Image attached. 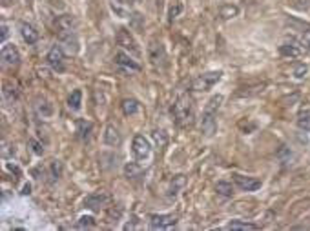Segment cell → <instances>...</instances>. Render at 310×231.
I'll list each match as a JSON object with an SVG mask.
<instances>
[{
  "instance_id": "obj_19",
  "label": "cell",
  "mask_w": 310,
  "mask_h": 231,
  "mask_svg": "<svg viewBox=\"0 0 310 231\" xmlns=\"http://www.w3.org/2000/svg\"><path fill=\"white\" fill-rule=\"evenodd\" d=\"M121 107H123V113L126 117H131V115L139 113V102L135 98H124Z\"/></svg>"
},
{
  "instance_id": "obj_5",
  "label": "cell",
  "mask_w": 310,
  "mask_h": 231,
  "mask_svg": "<svg viewBox=\"0 0 310 231\" xmlns=\"http://www.w3.org/2000/svg\"><path fill=\"white\" fill-rule=\"evenodd\" d=\"M177 224L175 215H152L150 219V228L152 230H170Z\"/></svg>"
},
{
  "instance_id": "obj_22",
  "label": "cell",
  "mask_w": 310,
  "mask_h": 231,
  "mask_svg": "<svg viewBox=\"0 0 310 231\" xmlns=\"http://www.w3.org/2000/svg\"><path fill=\"white\" fill-rule=\"evenodd\" d=\"M298 128L301 131H310V109H305L298 115Z\"/></svg>"
},
{
  "instance_id": "obj_31",
  "label": "cell",
  "mask_w": 310,
  "mask_h": 231,
  "mask_svg": "<svg viewBox=\"0 0 310 231\" xmlns=\"http://www.w3.org/2000/svg\"><path fill=\"white\" fill-rule=\"evenodd\" d=\"M2 33H0V44H4L6 42V39H7V35H9V29H7V26L6 24H2Z\"/></svg>"
},
{
  "instance_id": "obj_17",
  "label": "cell",
  "mask_w": 310,
  "mask_h": 231,
  "mask_svg": "<svg viewBox=\"0 0 310 231\" xmlns=\"http://www.w3.org/2000/svg\"><path fill=\"white\" fill-rule=\"evenodd\" d=\"M61 40L69 53H77L79 51V42H77L75 31H71V33H61Z\"/></svg>"
},
{
  "instance_id": "obj_34",
  "label": "cell",
  "mask_w": 310,
  "mask_h": 231,
  "mask_svg": "<svg viewBox=\"0 0 310 231\" xmlns=\"http://www.w3.org/2000/svg\"><path fill=\"white\" fill-rule=\"evenodd\" d=\"M179 11H181V6H177V7H175V9H174V7H172V11H170V17L174 18V15H177V13H179Z\"/></svg>"
},
{
  "instance_id": "obj_12",
  "label": "cell",
  "mask_w": 310,
  "mask_h": 231,
  "mask_svg": "<svg viewBox=\"0 0 310 231\" xmlns=\"http://www.w3.org/2000/svg\"><path fill=\"white\" fill-rule=\"evenodd\" d=\"M301 46H298L294 40H290V42H283L281 46H279V53H281L283 56H287V58H298L299 55H301Z\"/></svg>"
},
{
  "instance_id": "obj_1",
  "label": "cell",
  "mask_w": 310,
  "mask_h": 231,
  "mask_svg": "<svg viewBox=\"0 0 310 231\" xmlns=\"http://www.w3.org/2000/svg\"><path fill=\"white\" fill-rule=\"evenodd\" d=\"M172 117H174L177 126H188L193 120V106L188 95H183L177 98L174 106H172Z\"/></svg>"
},
{
  "instance_id": "obj_4",
  "label": "cell",
  "mask_w": 310,
  "mask_h": 231,
  "mask_svg": "<svg viewBox=\"0 0 310 231\" xmlns=\"http://www.w3.org/2000/svg\"><path fill=\"white\" fill-rule=\"evenodd\" d=\"M221 77H223V73L221 71H210V73H204L201 75L199 79L193 80V90L195 91H208L214 88V84H217L221 80Z\"/></svg>"
},
{
  "instance_id": "obj_3",
  "label": "cell",
  "mask_w": 310,
  "mask_h": 231,
  "mask_svg": "<svg viewBox=\"0 0 310 231\" xmlns=\"http://www.w3.org/2000/svg\"><path fill=\"white\" fill-rule=\"evenodd\" d=\"M117 44L123 47V49L126 51H130L131 55H141V49H139V46H137L135 39H133V35L130 33V29H126V28H121L117 31Z\"/></svg>"
},
{
  "instance_id": "obj_28",
  "label": "cell",
  "mask_w": 310,
  "mask_h": 231,
  "mask_svg": "<svg viewBox=\"0 0 310 231\" xmlns=\"http://www.w3.org/2000/svg\"><path fill=\"white\" fill-rule=\"evenodd\" d=\"M307 73H309V68L301 64V66H298V68H296V71H294V77H296V79H303Z\"/></svg>"
},
{
  "instance_id": "obj_7",
  "label": "cell",
  "mask_w": 310,
  "mask_h": 231,
  "mask_svg": "<svg viewBox=\"0 0 310 231\" xmlns=\"http://www.w3.org/2000/svg\"><path fill=\"white\" fill-rule=\"evenodd\" d=\"M0 58H2V64L4 66H17L20 62V53L13 44L2 46V51H0Z\"/></svg>"
},
{
  "instance_id": "obj_24",
  "label": "cell",
  "mask_w": 310,
  "mask_h": 231,
  "mask_svg": "<svg viewBox=\"0 0 310 231\" xmlns=\"http://www.w3.org/2000/svg\"><path fill=\"white\" fill-rule=\"evenodd\" d=\"M215 191L219 193V195H223V197H232L234 195V186H232L230 182L221 181L215 184Z\"/></svg>"
},
{
  "instance_id": "obj_16",
  "label": "cell",
  "mask_w": 310,
  "mask_h": 231,
  "mask_svg": "<svg viewBox=\"0 0 310 231\" xmlns=\"http://www.w3.org/2000/svg\"><path fill=\"white\" fill-rule=\"evenodd\" d=\"M57 28L61 29V33H71L75 29V18L71 15H62L57 20Z\"/></svg>"
},
{
  "instance_id": "obj_20",
  "label": "cell",
  "mask_w": 310,
  "mask_h": 231,
  "mask_svg": "<svg viewBox=\"0 0 310 231\" xmlns=\"http://www.w3.org/2000/svg\"><path fill=\"white\" fill-rule=\"evenodd\" d=\"M80 104H82V91L73 90L71 91V95L68 96V107L69 109H73V111H79Z\"/></svg>"
},
{
  "instance_id": "obj_10",
  "label": "cell",
  "mask_w": 310,
  "mask_h": 231,
  "mask_svg": "<svg viewBox=\"0 0 310 231\" xmlns=\"http://www.w3.org/2000/svg\"><path fill=\"white\" fill-rule=\"evenodd\" d=\"M108 200H110V197H108L106 193L97 191V193H93V195H90V197H86L84 206L86 208L93 209V211H101V208L108 202Z\"/></svg>"
},
{
  "instance_id": "obj_15",
  "label": "cell",
  "mask_w": 310,
  "mask_h": 231,
  "mask_svg": "<svg viewBox=\"0 0 310 231\" xmlns=\"http://www.w3.org/2000/svg\"><path fill=\"white\" fill-rule=\"evenodd\" d=\"M20 35H22L24 42H28V44H35V42L39 40V31H37L31 24H26V22L20 24Z\"/></svg>"
},
{
  "instance_id": "obj_32",
  "label": "cell",
  "mask_w": 310,
  "mask_h": 231,
  "mask_svg": "<svg viewBox=\"0 0 310 231\" xmlns=\"http://www.w3.org/2000/svg\"><path fill=\"white\" fill-rule=\"evenodd\" d=\"M112 9H113V13H117V15H121L123 18H126L128 15H126V11H124L123 7H119L117 4H112Z\"/></svg>"
},
{
  "instance_id": "obj_33",
  "label": "cell",
  "mask_w": 310,
  "mask_h": 231,
  "mask_svg": "<svg viewBox=\"0 0 310 231\" xmlns=\"http://www.w3.org/2000/svg\"><path fill=\"white\" fill-rule=\"evenodd\" d=\"M31 146H33V149H35V153H37V155H40V153H42L40 146H39V144H37V142H35V140H31Z\"/></svg>"
},
{
  "instance_id": "obj_18",
  "label": "cell",
  "mask_w": 310,
  "mask_h": 231,
  "mask_svg": "<svg viewBox=\"0 0 310 231\" xmlns=\"http://www.w3.org/2000/svg\"><path fill=\"white\" fill-rule=\"evenodd\" d=\"M228 230L232 231H255L259 230L257 224H252V222H245V220H232L230 224L226 226Z\"/></svg>"
},
{
  "instance_id": "obj_6",
  "label": "cell",
  "mask_w": 310,
  "mask_h": 231,
  "mask_svg": "<svg viewBox=\"0 0 310 231\" xmlns=\"http://www.w3.org/2000/svg\"><path fill=\"white\" fill-rule=\"evenodd\" d=\"M234 182H236V186L243 191H257L261 186H263V182L259 179H254V177H243V175H234Z\"/></svg>"
},
{
  "instance_id": "obj_26",
  "label": "cell",
  "mask_w": 310,
  "mask_h": 231,
  "mask_svg": "<svg viewBox=\"0 0 310 231\" xmlns=\"http://www.w3.org/2000/svg\"><path fill=\"white\" fill-rule=\"evenodd\" d=\"M221 102H223V96L221 95H215V96H212L208 100V104L204 106V111H208V113H217V109H219V106H221Z\"/></svg>"
},
{
  "instance_id": "obj_13",
  "label": "cell",
  "mask_w": 310,
  "mask_h": 231,
  "mask_svg": "<svg viewBox=\"0 0 310 231\" xmlns=\"http://www.w3.org/2000/svg\"><path fill=\"white\" fill-rule=\"evenodd\" d=\"M104 142L112 147H117L121 144V133H119V130L113 124L106 126V130H104Z\"/></svg>"
},
{
  "instance_id": "obj_30",
  "label": "cell",
  "mask_w": 310,
  "mask_h": 231,
  "mask_svg": "<svg viewBox=\"0 0 310 231\" xmlns=\"http://www.w3.org/2000/svg\"><path fill=\"white\" fill-rule=\"evenodd\" d=\"M51 171H53V177L59 179V175H61V164H59V160H53V162H51Z\"/></svg>"
},
{
  "instance_id": "obj_35",
  "label": "cell",
  "mask_w": 310,
  "mask_h": 231,
  "mask_svg": "<svg viewBox=\"0 0 310 231\" xmlns=\"http://www.w3.org/2000/svg\"><path fill=\"white\" fill-rule=\"evenodd\" d=\"M29 189H31V186H29V184H28V186H24V195H29Z\"/></svg>"
},
{
  "instance_id": "obj_36",
  "label": "cell",
  "mask_w": 310,
  "mask_h": 231,
  "mask_svg": "<svg viewBox=\"0 0 310 231\" xmlns=\"http://www.w3.org/2000/svg\"><path fill=\"white\" fill-rule=\"evenodd\" d=\"M130 4H139V2H142V0H128Z\"/></svg>"
},
{
  "instance_id": "obj_2",
  "label": "cell",
  "mask_w": 310,
  "mask_h": 231,
  "mask_svg": "<svg viewBox=\"0 0 310 231\" xmlns=\"http://www.w3.org/2000/svg\"><path fill=\"white\" fill-rule=\"evenodd\" d=\"M131 151L135 155L137 162L142 164L144 160H148V158L152 157V144L142 135H135L133 137V142H131Z\"/></svg>"
},
{
  "instance_id": "obj_14",
  "label": "cell",
  "mask_w": 310,
  "mask_h": 231,
  "mask_svg": "<svg viewBox=\"0 0 310 231\" xmlns=\"http://www.w3.org/2000/svg\"><path fill=\"white\" fill-rule=\"evenodd\" d=\"M150 58H152V62L155 64V66L164 64V60H166V53H164L163 44L152 42V46H150Z\"/></svg>"
},
{
  "instance_id": "obj_8",
  "label": "cell",
  "mask_w": 310,
  "mask_h": 231,
  "mask_svg": "<svg viewBox=\"0 0 310 231\" xmlns=\"http://www.w3.org/2000/svg\"><path fill=\"white\" fill-rule=\"evenodd\" d=\"M46 60L48 64L51 66V69H55V71H62L64 69V51H62L61 46H53L46 56Z\"/></svg>"
},
{
  "instance_id": "obj_23",
  "label": "cell",
  "mask_w": 310,
  "mask_h": 231,
  "mask_svg": "<svg viewBox=\"0 0 310 231\" xmlns=\"http://www.w3.org/2000/svg\"><path fill=\"white\" fill-rule=\"evenodd\" d=\"M141 173H142V169L139 164L130 162L124 166V175L128 177V179H137V177H141Z\"/></svg>"
},
{
  "instance_id": "obj_11",
  "label": "cell",
  "mask_w": 310,
  "mask_h": 231,
  "mask_svg": "<svg viewBox=\"0 0 310 231\" xmlns=\"http://www.w3.org/2000/svg\"><path fill=\"white\" fill-rule=\"evenodd\" d=\"M215 115L217 113H208L203 111V122H201V130H203L204 135H214L215 128H217V122H215Z\"/></svg>"
},
{
  "instance_id": "obj_29",
  "label": "cell",
  "mask_w": 310,
  "mask_h": 231,
  "mask_svg": "<svg viewBox=\"0 0 310 231\" xmlns=\"http://www.w3.org/2000/svg\"><path fill=\"white\" fill-rule=\"evenodd\" d=\"M301 44H303L305 51H309L310 53V31H305L303 37H301Z\"/></svg>"
},
{
  "instance_id": "obj_9",
  "label": "cell",
  "mask_w": 310,
  "mask_h": 231,
  "mask_svg": "<svg viewBox=\"0 0 310 231\" xmlns=\"http://www.w3.org/2000/svg\"><path fill=\"white\" fill-rule=\"evenodd\" d=\"M115 64H117L123 71H128V73H130V71H139V69H141V66H139L130 55H126V53H123V51L115 53Z\"/></svg>"
},
{
  "instance_id": "obj_21",
  "label": "cell",
  "mask_w": 310,
  "mask_h": 231,
  "mask_svg": "<svg viewBox=\"0 0 310 231\" xmlns=\"http://www.w3.org/2000/svg\"><path fill=\"white\" fill-rule=\"evenodd\" d=\"M237 13H239V7H237V6H232V4H225V6L219 7V17L225 18V20L237 17Z\"/></svg>"
},
{
  "instance_id": "obj_27",
  "label": "cell",
  "mask_w": 310,
  "mask_h": 231,
  "mask_svg": "<svg viewBox=\"0 0 310 231\" xmlns=\"http://www.w3.org/2000/svg\"><path fill=\"white\" fill-rule=\"evenodd\" d=\"M77 228L79 230H86V228H95V219L90 217V215H84V217H80L79 222H77Z\"/></svg>"
},
{
  "instance_id": "obj_25",
  "label": "cell",
  "mask_w": 310,
  "mask_h": 231,
  "mask_svg": "<svg viewBox=\"0 0 310 231\" xmlns=\"http://www.w3.org/2000/svg\"><path fill=\"white\" fill-rule=\"evenodd\" d=\"M91 130H93L91 122H86V120H79V122H77V133L80 135V139H88Z\"/></svg>"
}]
</instances>
